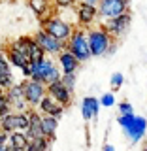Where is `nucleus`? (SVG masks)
I'll return each mask as SVG.
<instances>
[{
    "instance_id": "bb28decb",
    "label": "nucleus",
    "mask_w": 147,
    "mask_h": 151,
    "mask_svg": "<svg viewBox=\"0 0 147 151\" xmlns=\"http://www.w3.org/2000/svg\"><path fill=\"white\" fill-rule=\"evenodd\" d=\"M98 104L104 108H111L115 106V96H113V93H104L100 98H98Z\"/></svg>"
},
{
    "instance_id": "0eeeda50",
    "label": "nucleus",
    "mask_w": 147,
    "mask_h": 151,
    "mask_svg": "<svg viewBox=\"0 0 147 151\" xmlns=\"http://www.w3.org/2000/svg\"><path fill=\"white\" fill-rule=\"evenodd\" d=\"M27 123H28L27 111H9L0 117V130H4L6 134L23 132L27 129Z\"/></svg>"
},
{
    "instance_id": "58836bf2",
    "label": "nucleus",
    "mask_w": 147,
    "mask_h": 151,
    "mask_svg": "<svg viewBox=\"0 0 147 151\" xmlns=\"http://www.w3.org/2000/svg\"><path fill=\"white\" fill-rule=\"evenodd\" d=\"M2 93H4V91H0V94H2Z\"/></svg>"
},
{
    "instance_id": "2f4dec72",
    "label": "nucleus",
    "mask_w": 147,
    "mask_h": 151,
    "mask_svg": "<svg viewBox=\"0 0 147 151\" xmlns=\"http://www.w3.org/2000/svg\"><path fill=\"white\" fill-rule=\"evenodd\" d=\"M74 4H75V0H55L57 8H70V6H74Z\"/></svg>"
},
{
    "instance_id": "e433bc0d",
    "label": "nucleus",
    "mask_w": 147,
    "mask_h": 151,
    "mask_svg": "<svg viewBox=\"0 0 147 151\" xmlns=\"http://www.w3.org/2000/svg\"><path fill=\"white\" fill-rule=\"evenodd\" d=\"M0 151H4V145H0Z\"/></svg>"
},
{
    "instance_id": "4468645a",
    "label": "nucleus",
    "mask_w": 147,
    "mask_h": 151,
    "mask_svg": "<svg viewBox=\"0 0 147 151\" xmlns=\"http://www.w3.org/2000/svg\"><path fill=\"white\" fill-rule=\"evenodd\" d=\"M36 108H38V111H40L42 115H51V117H55V119H60L62 113H64V106L59 104L55 98H51L49 94H45Z\"/></svg>"
},
{
    "instance_id": "f257e3e1",
    "label": "nucleus",
    "mask_w": 147,
    "mask_h": 151,
    "mask_svg": "<svg viewBox=\"0 0 147 151\" xmlns=\"http://www.w3.org/2000/svg\"><path fill=\"white\" fill-rule=\"evenodd\" d=\"M23 76L47 85V83L57 81V79L60 78V70H59V66L55 64L53 59L44 57V59L38 60V63H28L27 68H23Z\"/></svg>"
},
{
    "instance_id": "7c9ffc66",
    "label": "nucleus",
    "mask_w": 147,
    "mask_h": 151,
    "mask_svg": "<svg viewBox=\"0 0 147 151\" xmlns=\"http://www.w3.org/2000/svg\"><path fill=\"white\" fill-rule=\"evenodd\" d=\"M0 72H11V66H9L4 51H0Z\"/></svg>"
},
{
    "instance_id": "4c0bfd02",
    "label": "nucleus",
    "mask_w": 147,
    "mask_h": 151,
    "mask_svg": "<svg viewBox=\"0 0 147 151\" xmlns=\"http://www.w3.org/2000/svg\"><path fill=\"white\" fill-rule=\"evenodd\" d=\"M123 2H128V0H123Z\"/></svg>"
},
{
    "instance_id": "f8f14e48",
    "label": "nucleus",
    "mask_w": 147,
    "mask_h": 151,
    "mask_svg": "<svg viewBox=\"0 0 147 151\" xmlns=\"http://www.w3.org/2000/svg\"><path fill=\"white\" fill-rule=\"evenodd\" d=\"M45 94H49L51 98H55L59 104H62V106H70L72 104V93L68 91V89L64 87L62 83H60V79H57V81H51L45 85Z\"/></svg>"
},
{
    "instance_id": "4be33fe9",
    "label": "nucleus",
    "mask_w": 147,
    "mask_h": 151,
    "mask_svg": "<svg viewBox=\"0 0 147 151\" xmlns=\"http://www.w3.org/2000/svg\"><path fill=\"white\" fill-rule=\"evenodd\" d=\"M28 6H30V9L42 19V21H44L45 13L51 9V0H28Z\"/></svg>"
},
{
    "instance_id": "a211bd4d",
    "label": "nucleus",
    "mask_w": 147,
    "mask_h": 151,
    "mask_svg": "<svg viewBox=\"0 0 147 151\" xmlns=\"http://www.w3.org/2000/svg\"><path fill=\"white\" fill-rule=\"evenodd\" d=\"M98 17V12H96V6H91V4H85L79 0L77 4V21L81 27H91Z\"/></svg>"
},
{
    "instance_id": "2eb2a0df",
    "label": "nucleus",
    "mask_w": 147,
    "mask_h": 151,
    "mask_svg": "<svg viewBox=\"0 0 147 151\" xmlns=\"http://www.w3.org/2000/svg\"><path fill=\"white\" fill-rule=\"evenodd\" d=\"M27 117H28V123H27V129L23 130L27 134V138L32 140V138L44 136L42 134V113L38 110H34V108H30V110L27 111Z\"/></svg>"
},
{
    "instance_id": "aec40b11",
    "label": "nucleus",
    "mask_w": 147,
    "mask_h": 151,
    "mask_svg": "<svg viewBox=\"0 0 147 151\" xmlns=\"http://www.w3.org/2000/svg\"><path fill=\"white\" fill-rule=\"evenodd\" d=\"M57 129H59V119H55V117H51V115H42V134L49 142L55 140Z\"/></svg>"
},
{
    "instance_id": "c85d7f7f",
    "label": "nucleus",
    "mask_w": 147,
    "mask_h": 151,
    "mask_svg": "<svg viewBox=\"0 0 147 151\" xmlns=\"http://www.w3.org/2000/svg\"><path fill=\"white\" fill-rule=\"evenodd\" d=\"M134 113H130V115H117V123H119V125L123 127V129H125V127H128L132 121H134Z\"/></svg>"
},
{
    "instance_id": "423d86ee",
    "label": "nucleus",
    "mask_w": 147,
    "mask_h": 151,
    "mask_svg": "<svg viewBox=\"0 0 147 151\" xmlns=\"http://www.w3.org/2000/svg\"><path fill=\"white\" fill-rule=\"evenodd\" d=\"M21 91H23V100L30 108H36L38 104H40V100L45 96V85L27 78L25 81L21 83Z\"/></svg>"
},
{
    "instance_id": "ea45409f",
    "label": "nucleus",
    "mask_w": 147,
    "mask_h": 151,
    "mask_svg": "<svg viewBox=\"0 0 147 151\" xmlns=\"http://www.w3.org/2000/svg\"><path fill=\"white\" fill-rule=\"evenodd\" d=\"M141 151H145V149H141Z\"/></svg>"
},
{
    "instance_id": "6ab92c4d",
    "label": "nucleus",
    "mask_w": 147,
    "mask_h": 151,
    "mask_svg": "<svg viewBox=\"0 0 147 151\" xmlns=\"http://www.w3.org/2000/svg\"><path fill=\"white\" fill-rule=\"evenodd\" d=\"M98 110H100V104H98V98L94 96H85L81 102V115L85 121H91L98 115Z\"/></svg>"
},
{
    "instance_id": "20e7f679",
    "label": "nucleus",
    "mask_w": 147,
    "mask_h": 151,
    "mask_svg": "<svg viewBox=\"0 0 147 151\" xmlns=\"http://www.w3.org/2000/svg\"><path fill=\"white\" fill-rule=\"evenodd\" d=\"M42 28L47 32V34H51L53 38H57V40H60V42H66L70 38V34H72V25L70 23H66L64 19H60V17H45L44 21H42Z\"/></svg>"
},
{
    "instance_id": "412c9836",
    "label": "nucleus",
    "mask_w": 147,
    "mask_h": 151,
    "mask_svg": "<svg viewBox=\"0 0 147 151\" xmlns=\"http://www.w3.org/2000/svg\"><path fill=\"white\" fill-rule=\"evenodd\" d=\"M6 144H9L11 147H15L17 151H25L27 145H28V138H27L25 132H11V134H8Z\"/></svg>"
},
{
    "instance_id": "5701e85b",
    "label": "nucleus",
    "mask_w": 147,
    "mask_h": 151,
    "mask_svg": "<svg viewBox=\"0 0 147 151\" xmlns=\"http://www.w3.org/2000/svg\"><path fill=\"white\" fill-rule=\"evenodd\" d=\"M51 145V142L45 138V136H40V138H32L28 140V145L25 151H47Z\"/></svg>"
},
{
    "instance_id": "c756f323",
    "label": "nucleus",
    "mask_w": 147,
    "mask_h": 151,
    "mask_svg": "<svg viewBox=\"0 0 147 151\" xmlns=\"http://www.w3.org/2000/svg\"><path fill=\"white\" fill-rule=\"evenodd\" d=\"M9 111H11V106L8 104V100L4 98V93H2V94H0V117L6 115V113H9Z\"/></svg>"
},
{
    "instance_id": "473e14b6",
    "label": "nucleus",
    "mask_w": 147,
    "mask_h": 151,
    "mask_svg": "<svg viewBox=\"0 0 147 151\" xmlns=\"http://www.w3.org/2000/svg\"><path fill=\"white\" fill-rule=\"evenodd\" d=\"M6 140H8V134L4 130H0V145H4L6 144Z\"/></svg>"
},
{
    "instance_id": "f03ea898",
    "label": "nucleus",
    "mask_w": 147,
    "mask_h": 151,
    "mask_svg": "<svg viewBox=\"0 0 147 151\" xmlns=\"http://www.w3.org/2000/svg\"><path fill=\"white\" fill-rule=\"evenodd\" d=\"M87 45H89V53L91 57H102L108 53L115 51V40L104 30L102 27L98 28H89L87 30Z\"/></svg>"
},
{
    "instance_id": "39448f33",
    "label": "nucleus",
    "mask_w": 147,
    "mask_h": 151,
    "mask_svg": "<svg viewBox=\"0 0 147 151\" xmlns=\"http://www.w3.org/2000/svg\"><path fill=\"white\" fill-rule=\"evenodd\" d=\"M130 23H132L130 12H125V13H121V15H117L113 19H106L104 25H102V28L113 38V40H117V38H121V36L126 34V30L130 28Z\"/></svg>"
},
{
    "instance_id": "cd10ccee",
    "label": "nucleus",
    "mask_w": 147,
    "mask_h": 151,
    "mask_svg": "<svg viewBox=\"0 0 147 151\" xmlns=\"http://www.w3.org/2000/svg\"><path fill=\"white\" fill-rule=\"evenodd\" d=\"M134 113V106L130 102H121L119 104V115H130Z\"/></svg>"
},
{
    "instance_id": "a878e982",
    "label": "nucleus",
    "mask_w": 147,
    "mask_h": 151,
    "mask_svg": "<svg viewBox=\"0 0 147 151\" xmlns=\"http://www.w3.org/2000/svg\"><path fill=\"white\" fill-rule=\"evenodd\" d=\"M123 83H125V76H123L121 72H115V74H111L110 85H111V89H113V91H119Z\"/></svg>"
},
{
    "instance_id": "f3484780",
    "label": "nucleus",
    "mask_w": 147,
    "mask_h": 151,
    "mask_svg": "<svg viewBox=\"0 0 147 151\" xmlns=\"http://www.w3.org/2000/svg\"><path fill=\"white\" fill-rule=\"evenodd\" d=\"M57 57H59V70L62 74H75L79 70V64L81 63H79L68 49H62Z\"/></svg>"
},
{
    "instance_id": "dca6fc26",
    "label": "nucleus",
    "mask_w": 147,
    "mask_h": 151,
    "mask_svg": "<svg viewBox=\"0 0 147 151\" xmlns=\"http://www.w3.org/2000/svg\"><path fill=\"white\" fill-rule=\"evenodd\" d=\"M4 55H6L9 66H15V68H19V70H23V68L28 66V59L17 49L15 45H13V42L6 44V47H4Z\"/></svg>"
},
{
    "instance_id": "393cba45",
    "label": "nucleus",
    "mask_w": 147,
    "mask_h": 151,
    "mask_svg": "<svg viewBox=\"0 0 147 151\" xmlns=\"http://www.w3.org/2000/svg\"><path fill=\"white\" fill-rule=\"evenodd\" d=\"M59 79H60V83H62L70 93L75 91V74H62Z\"/></svg>"
},
{
    "instance_id": "f704fd0d",
    "label": "nucleus",
    "mask_w": 147,
    "mask_h": 151,
    "mask_svg": "<svg viewBox=\"0 0 147 151\" xmlns=\"http://www.w3.org/2000/svg\"><path fill=\"white\" fill-rule=\"evenodd\" d=\"M81 2H85V4H91V6H96V4H98V0H81Z\"/></svg>"
},
{
    "instance_id": "72a5a7b5",
    "label": "nucleus",
    "mask_w": 147,
    "mask_h": 151,
    "mask_svg": "<svg viewBox=\"0 0 147 151\" xmlns=\"http://www.w3.org/2000/svg\"><path fill=\"white\" fill-rule=\"evenodd\" d=\"M104 151H115V147H113L111 144H106V145H104Z\"/></svg>"
},
{
    "instance_id": "9d476101",
    "label": "nucleus",
    "mask_w": 147,
    "mask_h": 151,
    "mask_svg": "<svg viewBox=\"0 0 147 151\" xmlns=\"http://www.w3.org/2000/svg\"><path fill=\"white\" fill-rule=\"evenodd\" d=\"M96 12L104 21L113 19V17L121 15V13L128 12V2H123V0H98Z\"/></svg>"
},
{
    "instance_id": "ddd939ff",
    "label": "nucleus",
    "mask_w": 147,
    "mask_h": 151,
    "mask_svg": "<svg viewBox=\"0 0 147 151\" xmlns=\"http://www.w3.org/2000/svg\"><path fill=\"white\" fill-rule=\"evenodd\" d=\"M145 130H147V121H145V117L136 115L134 121H132L128 127H125V136L132 142V144H138V142L145 136Z\"/></svg>"
},
{
    "instance_id": "c9c22d12",
    "label": "nucleus",
    "mask_w": 147,
    "mask_h": 151,
    "mask_svg": "<svg viewBox=\"0 0 147 151\" xmlns=\"http://www.w3.org/2000/svg\"><path fill=\"white\" fill-rule=\"evenodd\" d=\"M4 151H17L15 147H11L9 144H4Z\"/></svg>"
},
{
    "instance_id": "b1692460",
    "label": "nucleus",
    "mask_w": 147,
    "mask_h": 151,
    "mask_svg": "<svg viewBox=\"0 0 147 151\" xmlns=\"http://www.w3.org/2000/svg\"><path fill=\"white\" fill-rule=\"evenodd\" d=\"M13 83H15V78L11 72H0V91H6Z\"/></svg>"
},
{
    "instance_id": "1a4fd4ad",
    "label": "nucleus",
    "mask_w": 147,
    "mask_h": 151,
    "mask_svg": "<svg viewBox=\"0 0 147 151\" xmlns=\"http://www.w3.org/2000/svg\"><path fill=\"white\" fill-rule=\"evenodd\" d=\"M32 38H34V42L42 47V51H44L45 55H59L66 47V42H60V40H57V38H53L51 34H47L44 28H40Z\"/></svg>"
},
{
    "instance_id": "7ed1b4c3",
    "label": "nucleus",
    "mask_w": 147,
    "mask_h": 151,
    "mask_svg": "<svg viewBox=\"0 0 147 151\" xmlns=\"http://www.w3.org/2000/svg\"><path fill=\"white\" fill-rule=\"evenodd\" d=\"M64 49H68L79 63L89 60L91 59V53H89V45H87V30H83V28H75V30H72L70 38L66 40Z\"/></svg>"
},
{
    "instance_id": "6e6552de",
    "label": "nucleus",
    "mask_w": 147,
    "mask_h": 151,
    "mask_svg": "<svg viewBox=\"0 0 147 151\" xmlns=\"http://www.w3.org/2000/svg\"><path fill=\"white\" fill-rule=\"evenodd\" d=\"M13 45H15L17 49L27 57L28 63H38V60H42L45 57V53L42 51V47L34 42V38H32V36H21V38H17V40H13Z\"/></svg>"
},
{
    "instance_id": "9b49d317",
    "label": "nucleus",
    "mask_w": 147,
    "mask_h": 151,
    "mask_svg": "<svg viewBox=\"0 0 147 151\" xmlns=\"http://www.w3.org/2000/svg\"><path fill=\"white\" fill-rule=\"evenodd\" d=\"M4 98L8 100V104L11 106V111H28L30 106L23 100V91H21V83L15 85L13 83L11 87H8L4 91Z\"/></svg>"
}]
</instances>
